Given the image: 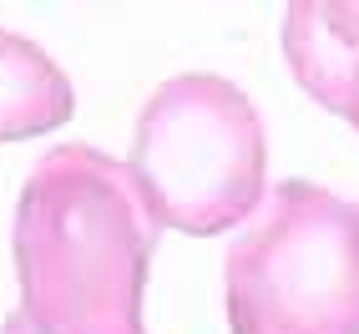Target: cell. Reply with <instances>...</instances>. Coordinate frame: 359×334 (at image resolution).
Masks as SVG:
<instances>
[{
  "instance_id": "6da1fadb",
  "label": "cell",
  "mask_w": 359,
  "mask_h": 334,
  "mask_svg": "<svg viewBox=\"0 0 359 334\" xmlns=\"http://www.w3.org/2000/svg\"><path fill=\"white\" fill-rule=\"evenodd\" d=\"M157 223L132 167L86 142L51 147L15 203V334H147Z\"/></svg>"
},
{
  "instance_id": "277c9868",
  "label": "cell",
  "mask_w": 359,
  "mask_h": 334,
  "mask_svg": "<svg viewBox=\"0 0 359 334\" xmlns=\"http://www.w3.org/2000/svg\"><path fill=\"white\" fill-rule=\"evenodd\" d=\"M283 51H289L294 81L319 107L339 112L359 127V6H319L304 0L283 15Z\"/></svg>"
},
{
  "instance_id": "7a4b0ae2",
  "label": "cell",
  "mask_w": 359,
  "mask_h": 334,
  "mask_svg": "<svg viewBox=\"0 0 359 334\" xmlns=\"http://www.w3.org/2000/svg\"><path fill=\"white\" fill-rule=\"evenodd\" d=\"M127 167L152 223L187 238L228 233L258 208L269 178L258 107L212 71L172 76L137 112Z\"/></svg>"
},
{
  "instance_id": "5b68a950",
  "label": "cell",
  "mask_w": 359,
  "mask_h": 334,
  "mask_svg": "<svg viewBox=\"0 0 359 334\" xmlns=\"http://www.w3.org/2000/svg\"><path fill=\"white\" fill-rule=\"evenodd\" d=\"M71 76L36 41L0 31V142H31L71 122Z\"/></svg>"
},
{
  "instance_id": "3957f363",
  "label": "cell",
  "mask_w": 359,
  "mask_h": 334,
  "mask_svg": "<svg viewBox=\"0 0 359 334\" xmlns=\"http://www.w3.org/2000/svg\"><path fill=\"white\" fill-rule=\"evenodd\" d=\"M233 334H359V208L319 182H278L228 248Z\"/></svg>"
}]
</instances>
